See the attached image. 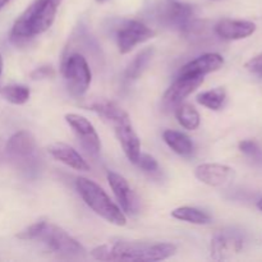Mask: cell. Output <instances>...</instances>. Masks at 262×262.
<instances>
[{
  "label": "cell",
  "instance_id": "obj_16",
  "mask_svg": "<svg viewBox=\"0 0 262 262\" xmlns=\"http://www.w3.org/2000/svg\"><path fill=\"white\" fill-rule=\"evenodd\" d=\"M223 66H224V58L220 54L207 53L182 67L179 74L205 77L206 74L219 71Z\"/></svg>",
  "mask_w": 262,
  "mask_h": 262
},
{
  "label": "cell",
  "instance_id": "obj_14",
  "mask_svg": "<svg viewBox=\"0 0 262 262\" xmlns=\"http://www.w3.org/2000/svg\"><path fill=\"white\" fill-rule=\"evenodd\" d=\"M243 248L242 238L234 234H217L211 239L210 252L211 258L216 261L228 260L238 255Z\"/></svg>",
  "mask_w": 262,
  "mask_h": 262
},
{
  "label": "cell",
  "instance_id": "obj_6",
  "mask_svg": "<svg viewBox=\"0 0 262 262\" xmlns=\"http://www.w3.org/2000/svg\"><path fill=\"white\" fill-rule=\"evenodd\" d=\"M155 36L154 30L140 22V20H129L125 23L117 33V42L120 54H128L136 48L138 43L150 40Z\"/></svg>",
  "mask_w": 262,
  "mask_h": 262
},
{
  "label": "cell",
  "instance_id": "obj_5",
  "mask_svg": "<svg viewBox=\"0 0 262 262\" xmlns=\"http://www.w3.org/2000/svg\"><path fill=\"white\" fill-rule=\"evenodd\" d=\"M64 81L67 89L73 96L81 97L89 91L92 81V73L86 58L79 53H73L63 61Z\"/></svg>",
  "mask_w": 262,
  "mask_h": 262
},
{
  "label": "cell",
  "instance_id": "obj_25",
  "mask_svg": "<svg viewBox=\"0 0 262 262\" xmlns=\"http://www.w3.org/2000/svg\"><path fill=\"white\" fill-rule=\"evenodd\" d=\"M241 152L245 154L256 165H262V150L252 140H243L239 142Z\"/></svg>",
  "mask_w": 262,
  "mask_h": 262
},
{
  "label": "cell",
  "instance_id": "obj_24",
  "mask_svg": "<svg viewBox=\"0 0 262 262\" xmlns=\"http://www.w3.org/2000/svg\"><path fill=\"white\" fill-rule=\"evenodd\" d=\"M0 95L10 104L23 105L30 99L31 91L28 87L22 86V84H9L0 91Z\"/></svg>",
  "mask_w": 262,
  "mask_h": 262
},
{
  "label": "cell",
  "instance_id": "obj_1",
  "mask_svg": "<svg viewBox=\"0 0 262 262\" xmlns=\"http://www.w3.org/2000/svg\"><path fill=\"white\" fill-rule=\"evenodd\" d=\"M177 252L173 243H146L136 241H112L97 246L91 256L99 261H161Z\"/></svg>",
  "mask_w": 262,
  "mask_h": 262
},
{
  "label": "cell",
  "instance_id": "obj_17",
  "mask_svg": "<svg viewBox=\"0 0 262 262\" xmlns=\"http://www.w3.org/2000/svg\"><path fill=\"white\" fill-rule=\"evenodd\" d=\"M48 152L53 156L55 160L66 164L67 166L72 169H76L79 171H89L90 165L87 161L82 158L79 152H77L72 146L63 142L51 143L48 147Z\"/></svg>",
  "mask_w": 262,
  "mask_h": 262
},
{
  "label": "cell",
  "instance_id": "obj_27",
  "mask_svg": "<svg viewBox=\"0 0 262 262\" xmlns=\"http://www.w3.org/2000/svg\"><path fill=\"white\" fill-rule=\"evenodd\" d=\"M55 77V71H54L53 67H40V68H36L35 71L31 73V78L33 81H37V79H48V78H54Z\"/></svg>",
  "mask_w": 262,
  "mask_h": 262
},
{
  "label": "cell",
  "instance_id": "obj_15",
  "mask_svg": "<svg viewBox=\"0 0 262 262\" xmlns=\"http://www.w3.org/2000/svg\"><path fill=\"white\" fill-rule=\"evenodd\" d=\"M215 33L224 40H242L248 37L256 31V25L250 20L225 19L219 20L215 25Z\"/></svg>",
  "mask_w": 262,
  "mask_h": 262
},
{
  "label": "cell",
  "instance_id": "obj_9",
  "mask_svg": "<svg viewBox=\"0 0 262 262\" xmlns=\"http://www.w3.org/2000/svg\"><path fill=\"white\" fill-rule=\"evenodd\" d=\"M194 15L196 12L193 5L177 2L170 3L164 13L166 22L184 35H188L194 27Z\"/></svg>",
  "mask_w": 262,
  "mask_h": 262
},
{
  "label": "cell",
  "instance_id": "obj_30",
  "mask_svg": "<svg viewBox=\"0 0 262 262\" xmlns=\"http://www.w3.org/2000/svg\"><path fill=\"white\" fill-rule=\"evenodd\" d=\"M3 56H2V54H0V77H2V73H3Z\"/></svg>",
  "mask_w": 262,
  "mask_h": 262
},
{
  "label": "cell",
  "instance_id": "obj_10",
  "mask_svg": "<svg viewBox=\"0 0 262 262\" xmlns=\"http://www.w3.org/2000/svg\"><path fill=\"white\" fill-rule=\"evenodd\" d=\"M113 127H114L115 135H117L119 143L122 145V148L127 159L132 164H136L141 155V142L137 133L133 129L130 118L127 117L124 119L119 120Z\"/></svg>",
  "mask_w": 262,
  "mask_h": 262
},
{
  "label": "cell",
  "instance_id": "obj_32",
  "mask_svg": "<svg viewBox=\"0 0 262 262\" xmlns=\"http://www.w3.org/2000/svg\"><path fill=\"white\" fill-rule=\"evenodd\" d=\"M97 3H105V2H107V0H96Z\"/></svg>",
  "mask_w": 262,
  "mask_h": 262
},
{
  "label": "cell",
  "instance_id": "obj_21",
  "mask_svg": "<svg viewBox=\"0 0 262 262\" xmlns=\"http://www.w3.org/2000/svg\"><path fill=\"white\" fill-rule=\"evenodd\" d=\"M225 100H227V91L223 87H216V89L201 92L196 97V101L200 105L210 110H215V112L224 106Z\"/></svg>",
  "mask_w": 262,
  "mask_h": 262
},
{
  "label": "cell",
  "instance_id": "obj_19",
  "mask_svg": "<svg viewBox=\"0 0 262 262\" xmlns=\"http://www.w3.org/2000/svg\"><path fill=\"white\" fill-rule=\"evenodd\" d=\"M163 138L166 145L181 156H189L193 152V142L184 133L174 129L164 130Z\"/></svg>",
  "mask_w": 262,
  "mask_h": 262
},
{
  "label": "cell",
  "instance_id": "obj_11",
  "mask_svg": "<svg viewBox=\"0 0 262 262\" xmlns=\"http://www.w3.org/2000/svg\"><path fill=\"white\" fill-rule=\"evenodd\" d=\"M194 176L210 187H223L234 179V169L223 164H201L194 169Z\"/></svg>",
  "mask_w": 262,
  "mask_h": 262
},
{
  "label": "cell",
  "instance_id": "obj_18",
  "mask_svg": "<svg viewBox=\"0 0 262 262\" xmlns=\"http://www.w3.org/2000/svg\"><path fill=\"white\" fill-rule=\"evenodd\" d=\"M89 109L96 113L97 115H100L102 119L109 122L112 125H114L115 123L124 119V118L129 117V115H128L122 107L118 106L115 102L109 101V100L105 99H99L92 101L91 104L89 105Z\"/></svg>",
  "mask_w": 262,
  "mask_h": 262
},
{
  "label": "cell",
  "instance_id": "obj_23",
  "mask_svg": "<svg viewBox=\"0 0 262 262\" xmlns=\"http://www.w3.org/2000/svg\"><path fill=\"white\" fill-rule=\"evenodd\" d=\"M154 48H146L142 51L136 55V58L133 59L132 63L128 66L127 72H125V76L128 79H137L140 78L141 74L145 72V69L147 68V66L150 64L151 59L154 56Z\"/></svg>",
  "mask_w": 262,
  "mask_h": 262
},
{
  "label": "cell",
  "instance_id": "obj_28",
  "mask_svg": "<svg viewBox=\"0 0 262 262\" xmlns=\"http://www.w3.org/2000/svg\"><path fill=\"white\" fill-rule=\"evenodd\" d=\"M246 68L247 71L252 72V73L258 74V76H262V53L258 54V55L253 56L252 59L246 63Z\"/></svg>",
  "mask_w": 262,
  "mask_h": 262
},
{
  "label": "cell",
  "instance_id": "obj_31",
  "mask_svg": "<svg viewBox=\"0 0 262 262\" xmlns=\"http://www.w3.org/2000/svg\"><path fill=\"white\" fill-rule=\"evenodd\" d=\"M257 207H258V209H260L261 211H262V197L260 199V201L257 202Z\"/></svg>",
  "mask_w": 262,
  "mask_h": 262
},
{
  "label": "cell",
  "instance_id": "obj_3",
  "mask_svg": "<svg viewBox=\"0 0 262 262\" xmlns=\"http://www.w3.org/2000/svg\"><path fill=\"white\" fill-rule=\"evenodd\" d=\"M76 187L78 193L81 194L84 204L99 216L109 222L110 224L123 227L127 224V217L124 212L120 211L118 205L112 201L106 192L101 188L94 181H90L89 178L79 177L76 182Z\"/></svg>",
  "mask_w": 262,
  "mask_h": 262
},
{
  "label": "cell",
  "instance_id": "obj_2",
  "mask_svg": "<svg viewBox=\"0 0 262 262\" xmlns=\"http://www.w3.org/2000/svg\"><path fill=\"white\" fill-rule=\"evenodd\" d=\"M63 0H35L14 22L10 32L13 41H23L41 35L53 26Z\"/></svg>",
  "mask_w": 262,
  "mask_h": 262
},
{
  "label": "cell",
  "instance_id": "obj_29",
  "mask_svg": "<svg viewBox=\"0 0 262 262\" xmlns=\"http://www.w3.org/2000/svg\"><path fill=\"white\" fill-rule=\"evenodd\" d=\"M9 2H10V0H0V10H2L3 8H4L5 5H7Z\"/></svg>",
  "mask_w": 262,
  "mask_h": 262
},
{
  "label": "cell",
  "instance_id": "obj_8",
  "mask_svg": "<svg viewBox=\"0 0 262 262\" xmlns=\"http://www.w3.org/2000/svg\"><path fill=\"white\" fill-rule=\"evenodd\" d=\"M204 82L202 76H191V74H179L174 83L166 90L163 101L166 106H178L188 97L192 92L196 91Z\"/></svg>",
  "mask_w": 262,
  "mask_h": 262
},
{
  "label": "cell",
  "instance_id": "obj_26",
  "mask_svg": "<svg viewBox=\"0 0 262 262\" xmlns=\"http://www.w3.org/2000/svg\"><path fill=\"white\" fill-rule=\"evenodd\" d=\"M136 165L147 173H154V171L159 170V163L154 156L148 155V154H141Z\"/></svg>",
  "mask_w": 262,
  "mask_h": 262
},
{
  "label": "cell",
  "instance_id": "obj_20",
  "mask_svg": "<svg viewBox=\"0 0 262 262\" xmlns=\"http://www.w3.org/2000/svg\"><path fill=\"white\" fill-rule=\"evenodd\" d=\"M171 216L177 220H181V222H186L189 223V224L196 225H205L211 222V217H210L209 214H206L202 210L196 209V207L189 206L178 207V209L173 210Z\"/></svg>",
  "mask_w": 262,
  "mask_h": 262
},
{
  "label": "cell",
  "instance_id": "obj_7",
  "mask_svg": "<svg viewBox=\"0 0 262 262\" xmlns=\"http://www.w3.org/2000/svg\"><path fill=\"white\" fill-rule=\"evenodd\" d=\"M64 118H66V122L68 123L69 127L76 133L81 145L94 155L99 154L101 150V142H100V137L92 123L83 115L74 114V113L66 114Z\"/></svg>",
  "mask_w": 262,
  "mask_h": 262
},
{
  "label": "cell",
  "instance_id": "obj_13",
  "mask_svg": "<svg viewBox=\"0 0 262 262\" xmlns=\"http://www.w3.org/2000/svg\"><path fill=\"white\" fill-rule=\"evenodd\" d=\"M36 148H37V143H36L35 137L28 130H19L14 133L8 140L7 146H5L8 155L17 160H27L35 154Z\"/></svg>",
  "mask_w": 262,
  "mask_h": 262
},
{
  "label": "cell",
  "instance_id": "obj_4",
  "mask_svg": "<svg viewBox=\"0 0 262 262\" xmlns=\"http://www.w3.org/2000/svg\"><path fill=\"white\" fill-rule=\"evenodd\" d=\"M35 241L45 245L51 252L63 257H84L86 250L79 242L58 225L42 222Z\"/></svg>",
  "mask_w": 262,
  "mask_h": 262
},
{
  "label": "cell",
  "instance_id": "obj_12",
  "mask_svg": "<svg viewBox=\"0 0 262 262\" xmlns=\"http://www.w3.org/2000/svg\"><path fill=\"white\" fill-rule=\"evenodd\" d=\"M107 181L123 211L128 214H135L138 209V200L127 179L115 171H109Z\"/></svg>",
  "mask_w": 262,
  "mask_h": 262
},
{
  "label": "cell",
  "instance_id": "obj_22",
  "mask_svg": "<svg viewBox=\"0 0 262 262\" xmlns=\"http://www.w3.org/2000/svg\"><path fill=\"white\" fill-rule=\"evenodd\" d=\"M176 117L179 124L188 130H194L200 127L201 117L196 107L189 104H179L176 109Z\"/></svg>",
  "mask_w": 262,
  "mask_h": 262
}]
</instances>
